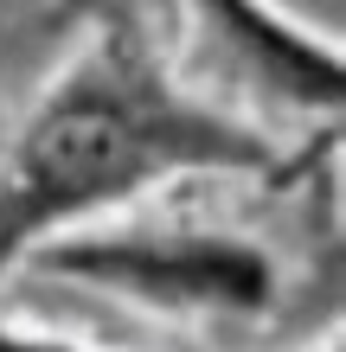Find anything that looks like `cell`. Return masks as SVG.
I'll return each instance as SVG.
<instances>
[{
	"instance_id": "cell-2",
	"label": "cell",
	"mask_w": 346,
	"mask_h": 352,
	"mask_svg": "<svg viewBox=\"0 0 346 352\" xmlns=\"http://www.w3.org/2000/svg\"><path fill=\"white\" fill-rule=\"evenodd\" d=\"M52 269L160 301L167 314H257L276 301L270 250L212 224H160V231L135 224V231L77 237L52 250Z\"/></svg>"
},
{
	"instance_id": "cell-1",
	"label": "cell",
	"mask_w": 346,
	"mask_h": 352,
	"mask_svg": "<svg viewBox=\"0 0 346 352\" xmlns=\"http://www.w3.org/2000/svg\"><path fill=\"white\" fill-rule=\"evenodd\" d=\"M250 167H270V141L180 96L129 32H109L52 84L0 154V276L39 237L135 205L160 179Z\"/></svg>"
},
{
	"instance_id": "cell-3",
	"label": "cell",
	"mask_w": 346,
	"mask_h": 352,
	"mask_svg": "<svg viewBox=\"0 0 346 352\" xmlns=\"http://www.w3.org/2000/svg\"><path fill=\"white\" fill-rule=\"evenodd\" d=\"M0 352H77V346H58V340H32V333H7V327H0Z\"/></svg>"
}]
</instances>
